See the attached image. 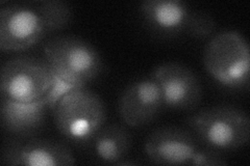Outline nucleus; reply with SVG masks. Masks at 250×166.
Here are the masks:
<instances>
[{"label": "nucleus", "instance_id": "nucleus-1", "mask_svg": "<svg viewBox=\"0 0 250 166\" xmlns=\"http://www.w3.org/2000/svg\"><path fill=\"white\" fill-rule=\"evenodd\" d=\"M186 125L203 146L221 153L243 148L250 140V117L234 105L203 108L188 116Z\"/></svg>", "mask_w": 250, "mask_h": 166}, {"label": "nucleus", "instance_id": "nucleus-2", "mask_svg": "<svg viewBox=\"0 0 250 166\" xmlns=\"http://www.w3.org/2000/svg\"><path fill=\"white\" fill-rule=\"evenodd\" d=\"M203 66L208 74L224 88L247 89L250 52L243 34L233 29L216 33L203 51Z\"/></svg>", "mask_w": 250, "mask_h": 166}, {"label": "nucleus", "instance_id": "nucleus-3", "mask_svg": "<svg viewBox=\"0 0 250 166\" xmlns=\"http://www.w3.org/2000/svg\"><path fill=\"white\" fill-rule=\"evenodd\" d=\"M53 123L62 136L75 145H88L106 121L104 101L81 86L68 92L52 110Z\"/></svg>", "mask_w": 250, "mask_h": 166}, {"label": "nucleus", "instance_id": "nucleus-4", "mask_svg": "<svg viewBox=\"0 0 250 166\" xmlns=\"http://www.w3.org/2000/svg\"><path fill=\"white\" fill-rule=\"evenodd\" d=\"M43 54L54 73L76 86H85L95 80L104 70L98 50L80 37H52L44 43Z\"/></svg>", "mask_w": 250, "mask_h": 166}, {"label": "nucleus", "instance_id": "nucleus-5", "mask_svg": "<svg viewBox=\"0 0 250 166\" xmlns=\"http://www.w3.org/2000/svg\"><path fill=\"white\" fill-rule=\"evenodd\" d=\"M51 79L52 70L45 58L14 57L0 70V93L1 98L14 101H36L45 96Z\"/></svg>", "mask_w": 250, "mask_h": 166}, {"label": "nucleus", "instance_id": "nucleus-6", "mask_svg": "<svg viewBox=\"0 0 250 166\" xmlns=\"http://www.w3.org/2000/svg\"><path fill=\"white\" fill-rule=\"evenodd\" d=\"M47 36L36 6L26 3H1L0 6V49L20 52L40 43Z\"/></svg>", "mask_w": 250, "mask_h": 166}, {"label": "nucleus", "instance_id": "nucleus-7", "mask_svg": "<svg viewBox=\"0 0 250 166\" xmlns=\"http://www.w3.org/2000/svg\"><path fill=\"white\" fill-rule=\"evenodd\" d=\"M150 77L161 90L164 107L190 111L200 104L202 85L189 67L174 61L163 62L154 67Z\"/></svg>", "mask_w": 250, "mask_h": 166}, {"label": "nucleus", "instance_id": "nucleus-8", "mask_svg": "<svg viewBox=\"0 0 250 166\" xmlns=\"http://www.w3.org/2000/svg\"><path fill=\"white\" fill-rule=\"evenodd\" d=\"M76 162L70 148L47 138L16 137L2 147L0 163L12 166H71Z\"/></svg>", "mask_w": 250, "mask_h": 166}, {"label": "nucleus", "instance_id": "nucleus-9", "mask_svg": "<svg viewBox=\"0 0 250 166\" xmlns=\"http://www.w3.org/2000/svg\"><path fill=\"white\" fill-rule=\"evenodd\" d=\"M199 148L190 130L165 126L153 130L144 142L146 157L158 165H189Z\"/></svg>", "mask_w": 250, "mask_h": 166}, {"label": "nucleus", "instance_id": "nucleus-10", "mask_svg": "<svg viewBox=\"0 0 250 166\" xmlns=\"http://www.w3.org/2000/svg\"><path fill=\"white\" fill-rule=\"evenodd\" d=\"M163 107L161 90L150 76L128 84L118 101L121 120L131 128H141L151 123Z\"/></svg>", "mask_w": 250, "mask_h": 166}, {"label": "nucleus", "instance_id": "nucleus-11", "mask_svg": "<svg viewBox=\"0 0 250 166\" xmlns=\"http://www.w3.org/2000/svg\"><path fill=\"white\" fill-rule=\"evenodd\" d=\"M47 109L48 107L43 98L31 102H19L1 98V127L15 137H34L43 127Z\"/></svg>", "mask_w": 250, "mask_h": 166}, {"label": "nucleus", "instance_id": "nucleus-12", "mask_svg": "<svg viewBox=\"0 0 250 166\" xmlns=\"http://www.w3.org/2000/svg\"><path fill=\"white\" fill-rule=\"evenodd\" d=\"M139 11L152 31L168 37L186 34L192 10L181 0H144Z\"/></svg>", "mask_w": 250, "mask_h": 166}, {"label": "nucleus", "instance_id": "nucleus-13", "mask_svg": "<svg viewBox=\"0 0 250 166\" xmlns=\"http://www.w3.org/2000/svg\"><path fill=\"white\" fill-rule=\"evenodd\" d=\"M94 155L104 164L116 165L126 159L131 148L128 130L119 124L104 125L90 142Z\"/></svg>", "mask_w": 250, "mask_h": 166}, {"label": "nucleus", "instance_id": "nucleus-14", "mask_svg": "<svg viewBox=\"0 0 250 166\" xmlns=\"http://www.w3.org/2000/svg\"><path fill=\"white\" fill-rule=\"evenodd\" d=\"M35 6L44 23L47 35L67 28L72 21V6L64 0H41L36 2Z\"/></svg>", "mask_w": 250, "mask_h": 166}, {"label": "nucleus", "instance_id": "nucleus-15", "mask_svg": "<svg viewBox=\"0 0 250 166\" xmlns=\"http://www.w3.org/2000/svg\"><path fill=\"white\" fill-rule=\"evenodd\" d=\"M217 30V23L212 15L205 11L192 10L186 34L196 38H210Z\"/></svg>", "mask_w": 250, "mask_h": 166}, {"label": "nucleus", "instance_id": "nucleus-16", "mask_svg": "<svg viewBox=\"0 0 250 166\" xmlns=\"http://www.w3.org/2000/svg\"><path fill=\"white\" fill-rule=\"evenodd\" d=\"M76 88H81V86H76L72 83L65 81L64 79H62L59 75H57L52 71V79H51L50 88L48 91H47L45 96L43 97V99L45 100L47 104V107H48V109H50L52 111V110L59 104V102L62 99V97L66 96L68 92H70Z\"/></svg>", "mask_w": 250, "mask_h": 166}, {"label": "nucleus", "instance_id": "nucleus-17", "mask_svg": "<svg viewBox=\"0 0 250 166\" xmlns=\"http://www.w3.org/2000/svg\"><path fill=\"white\" fill-rule=\"evenodd\" d=\"M228 164L221 152L208 147L198 148L194 153L189 165L192 166H222Z\"/></svg>", "mask_w": 250, "mask_h": 166}, {"label": "nucleus", "instance_id": "nucleus-18", "mask_svg": "<svg viewBox=\"0 0 250 166\" xmlns=\"http://www.w3.org/2000/svg\"><path fill=\"white\" fill-rule=\"evenodd\" d=\"M139 163L137 161H134V160H129L128 158H126V159H124L120 162L117 163L116 165H125V166H134V165H138Z\"/></svg>", "mask_w": 250, "mask_h": 166}]
</instances>
